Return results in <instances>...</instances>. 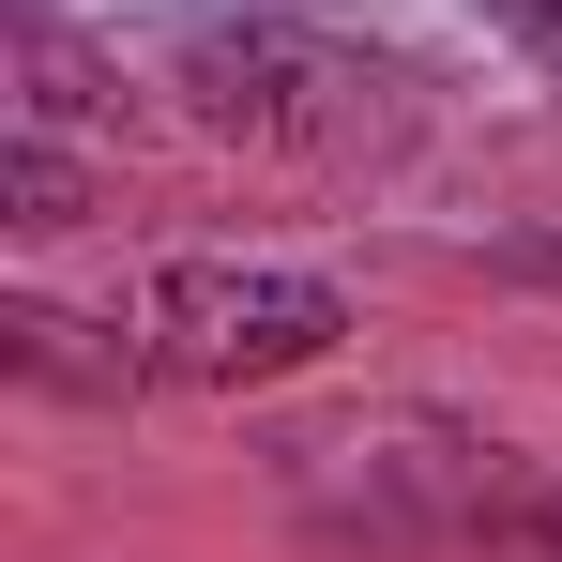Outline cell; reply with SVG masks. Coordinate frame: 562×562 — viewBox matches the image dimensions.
I'll return each mask as SVG.
<instances>
[{
  "instance_id": "6da1fadb",
  "label": "cell",
  "mask_w": 562,
  "mask_h": 562,
  "mask_svg": "<svg viewBox=\"0 0 562 562\" xmlns=\"http://www.w3.org/2000/svg\"><path fill=\"white\" fill-rule=\"evenodd\" d=\"M122 366L183 380V395H259V380H304L350 350V289L304 274V259H168V274L122 289Z\"/></svg>"
},
{
  "instance_id": "7a4b0ae2",
  "label": "cell",
  "mask_w": 562,
  "mask_h": 562,
  "mask_svg": "<svg viewBox=\"0 0 562 562\" xmlns=\"http://www.w3.org/2000/svg\"><path fill=\"white\" fill-rule=\"evenodd\" d=\"M198 106L228 122V137H259V153H335V137H366L380 122V61H350V46H289V31H213L183 61Z\"/></svg>"
},
{
  "instance_id": "3957f363",
  "label": "cell",
  "mask_w": 562,
  "mask_h": 562,
  "mask_svg": "<svg viewBox=\"0 0 562 562\" xmlns=\"http://www.w3.org/2000/svg\"><path fill=\"white\" fill-rule=\"evenodd\" d=\"M532 61H548V77H562V0H532Z\"/></svg>"
}]
</instances>
